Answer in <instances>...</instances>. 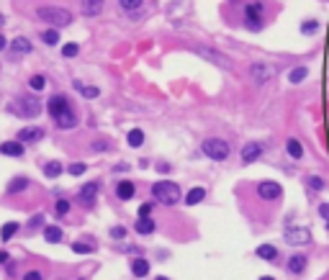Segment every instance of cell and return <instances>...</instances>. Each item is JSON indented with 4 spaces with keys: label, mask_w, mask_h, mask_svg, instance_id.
<instances>
[{
    "label": "cell",
    "mask_w": 329,
    "mask_h": 280,
    "mask_svg": "<svg viewBox=\"0 0 329 280\" xmlns=\"http://www.w3.org/2000/svg\"><path fill=\"white\" fill-rule=\"evenodd\" d=\"M283 239H285V244H291V247H306V244H311V231L306 229V226H288L285 231H283Z\"/></svg>",
    "instance_id": "277c9868"
},
{
    "label": "cell",
    "mask_w": 329,
    "mask_h": 280,
    "mask_svg": "<svg viewBox=\"0 0 329 280\" xmlns=\"http://www.w3.org/2000/svg\"><path fill=\"white\" fill-rule=\"evenodd\" d=\"M29 188V180L26 177H13L11 183H8V193H21V190H26Z\"/></svg>",
    "instance_id": "1f68e13d"
},
{
    "label": "cell",
    "mask_w": 329,
    "mask_h": 280,
    "mask_svg": "<svg viewBox=\"0 0 329 280\" xmlns=\"http://www.w3.org/2000/svg\"><path fill=\"white\" fill-rule=\"evenodd\" d=\"M262 13H265V8H262V3H247L244 6V24H247V29L250 31H260L262 29Z\"/></svg>",
    "instance_id": "8992f818"
},
{
    "label": "cell",
    "mask_w": 329,
    "mask_h": 280,
    "mask_svg": "<svg viewBox=\"0 0 329 280\" xmlns=\"http://www.w3.org/2000/svg\"><path fill=\"white\" fill-rule=\"evenodd\" d=\"M149 213H152V203H141L139 206V218H149Z\"/></svg>",
    "instance_id": "60d3db41"
},
{
    "label": "cell",
    "mask_w": 329,
    "mask_h": 280,
    "mask_svg": "<svg viewBox=\"0 0 329 280\" xmlns=\"http://www.w3.org/2000/svg\"><path fill=\"white\" fill-rule=\"evenodd\" d=\"M131 272H134L136 277H144V275L149 272V262H147V259H141V257H139V259H134V262H131Z\"/></svg>",
    "instance_id": "83f0119b"
},
{
    "label": "cell",
    "mask_w": 329,
    "mask_h": 280,
    "mask_svg": "<svg viewBox=\"0 0 329 280\" xmlns=\"http://www.w3.org/2000/svg\"><path fill=\"white\" fill-rule=\"evenodd\" d=\"M77 52H80V47L75 42H70V44L62 47V57H77Z\"/></svg>",
    "instance_id": "74e56055"
},
{
    "label": "cell",
    "mask_w": 329,
    "mask_h": 280,
    "mask_svg": "<svg viewBox=\"0 0 329 280\" xmlns=\"http://www.w3.org/2000/svg\"><path fill=\"white\" fill-rule=\"evenodd\" d=\"M47 111L57 118V116H62L65 111H70V101H67L65 95H52L49 103H47Z\"/></svg>",
    "instance_id": "8fae6325"
},
{
    "label": "cell",
    "mask_w": 329,
    "mask_h": 280,
    "mask_svg": "<svg viewBox=\"0 0 329 280\" xmlns=\"http://www.w3.org/2000/svg\"><path fill=\"white\" fill-rule=\"evenodd\" d=\"M285 152H288L291 159H301V157H303V144H301L296 136H291V139L285 142Z\"/></svg>",
    "instance_id": "9a60e30c"
},
{
    "label": "cell",
    "mask_w": 329,
    "mask_h": 280,
    "mask_svg": "<svg viewBox=\"0 0 329 280\" xmlns=\"http://www.w3.org/2000/svg\"><path fill=\"white\" fill-rule=\"evenodd\" d=\"M157 280H168V277H162V275H159V277H157Z\"/></svg>",
    "instance_id": "681fc988"
},
{
    "label": "cell",
    "mask_w": 329,
    "mask_h": 280,
    "mask_svg": "<svg viewBox=\"0 0 329 280\" xmlns=\"http://www.w3.org/2000/svg\"><path fill=\"white\" fill-rule=\"evenodd\" d=\"M319 216L329 224V203H319Z\"/></svg>",
    "instance_id": "ee69618b"
},
{
    "label": "cell",
    "mask_w": 329,
    "mask_h": 280,
    "mask_svg": "<svg viewBox=\"0 0 329 280\" xmlns=\"http://www.w3.org/2000/svg\"><path fill=\"white\" fill-rule=\"evenodd\" d=\"M11 108H13V113L26 116V118H34V116H39V113H42V103H39L36 98H29V95H21Z\"/></svg>",
    "instance_id": "5b68a950"
},
{
    "label": "cell",
    "mask_w": 329,
    "mask_h": 280,
    "mask_svg": "<svg viewBox=\"0 0 329 280\" xmlns=\"http://www.w3.org/2000/svg\"><path fill=\"white\" fill-rule=\"evenodd\" d=\"M116 195H118L121 201L134 198V183H131V180H121V183L116 185Z\"/></svg>",
    "instance_id": "ac0fdd59"
},
{
    "label": "cell",
    "mask_w": 329,
    "mask_h": 280,
    "mask_svg": "<svg viewBox=\"0 0 329 280\" xmlns=\"http://www.w3.org/2000/svg\"><path fill=\"white\" fill-rule=\"evenodd\" d=\"M306 267H309V257H306V254H291L288 262H285V270H288L291 275H303Z\"/></svg>",
    "instance_id": "9c48e42d"
},
{
    "label": "cell",
    "mask_w": 329,
    "mask_h": 280,
    "mask_svg": "<svg viewBox=\"0 0 329 280\" xmlns=\"http://www.w3.org/2000/svg\"><path fill=\"white\" fill-rule=\"evenodd\" d=\"M198 54L201 57H206V59H211V62H216V65H221V67H232V62L227 59V57H221V54H214V52H209V49H198Z\"/></svg>",
    "instance_id": "603a6c76"
},
{
    "label": "cell",
    "mask_w": 329,
    "mask_h": 280,
    "mask_svg": "<svg viewBox=\"0 0 329 280\" xmlns=\"http://www.w3.org/2000/svg\"><path fill=\"white\" fill-rule=\"evenodd\" d=\"M257 195H260L262 201H280L283 188H280L275 180H262V183H257Z\"/></svg>",
    "instance_id": "52a82bcc"
},
{
    "label": "cell",
    "mask_w": 329,
    "mask_h": 280,
    "mask_svg": "<svg viewBox=\"0 0 329 280\" xmlns=\"http://www.w3.org/2000/svg\"><path fill=\"white\" fill-rule=\"evenodd\" d=\"M57 42H59V31H57V29H49V31H44V44L54 47Z\"/></svg>",
    "instance_id": "d590c367"
},
{
    "label": "cell",
    "mask_w": 329,
    "mask_h": 280,
    "mask_svg": "<svg viewBox=\"0 0 329 280\" xmlns=\"http://www.w3.org/2000/svg\"><path fill=\"white\" fill-rule=\"evenodd\" d=\"M75 88L80 90V95H83V98H90V101L100 95V90H98L95 85H88V88H83V83H75Z\"/></svg>",
    "instance_id": "4dcf8cb0"
},
{
    "label": "cell",
    "mask_w": 329,
    "mask_h": 280,
    "mask_svg": "<svg viewBox=\"0 0 329 280\" xmlns=\"http://www.w3.org/2000/svg\"><path fill=\"white\" fill-rule=\"evenodd\" d=\"M44 24H49V26H54V29H62V26H70L72 24V13L70 11H65V8H59V6H47V8H39V13H36Z\"/></svg>",
    "instance_id": "7a4b0ae2"
},
{
    "label": "cell",
    "mask_w": 329,
    "mask_h": 280,
    "mask_svg": "<svg viewBox=\"0 0 329 280\" xmlns=\"http://www.w3.org/2000/svg\"><path fill=\"white\" fill-rule=\"evenodd\" d=\"M134 229H136V234H144V236H147V234L154 231V221H152V218H139V221L134 224Z\"/></svg>",
    "instance_id": "4316f807"
},
{
    "label": "cell",
    "mask_w": 329,
    "mask_h": 280,
    "mask_svg": "<svg viewBox=\"0 0 329 280\" xmlns=\"http://www.w3.org/2000/svg\"><path fill=\"white\" fill-rule=\"evenodd\" d=\"M67 172H70V175H83V172H85V165H83V162H75V165L67 167Z\"/></svg>",
    "instance_id": "ab89813d"
},
{
    "label": "cell",
    "mask_w": 329,
    "mask_h": 280,
    "mask_svg": "<svg viewBox=\"0 0 329 280\" xmlns=\"http://www.w3.org/2000/svg\"><path fill=\"white\" fill-rule=\"evenodd\" d=\"M201 152H203L209 159H214V162H224V159H229L232 147H229V142L214 136V139H206V142L201 144Z\"/></svg>",
    "instance_id": "3957f363"
},
{
    "label": "cell",
    "mask_w": 329,
    "mask_h": 280,
    "mask_svg": "<svg viewBox=\"0 0 329 280\" xmlns=\"http://www.w3.org/2000/svg\"><path fill=\"white\" fill-rule=\"evenodd\" d=\"M126 142H129V147H141L144 144V131L141 129H131L129 136H126Z\"/></svg>",
    "instance_id": "f1b7e54d"
},
{
    "label": "cell",
    "mask_w": 329,
    "mask_h": 280,
    "mask_svg": "<svg viewBox=\"0 0 329 280\" xmlns=\"http://www.w3.org/2000/svg\"><path fill=\"white\" fill-rule=\"evenodd\" d=\"M80 203L85 206V208H93L95 206V198H98V183H88V185H83V190H80Z\"/></svg>",
    "instance_id": "7c38bea8"
},
{
    "label": "cell",
    "mask_w": 329,
    "mask_h": 280,
    "mask_svg": "<svg viewBox=\"0 0 329 280\" xmlns=\"http://www.w3.org/2000/svg\"><path fill=\"white\" fill-rule=\"evenodd\" d=\"M111 236H113V239H124V236H126V229H124V226H113V229H111Z\"/></svg>",
    "instance_id": "7bdbcfd3"
},
{
    "label": "cell",
    "mask_w": 329,
    "mask_h": 280,
    "mask_svg": "<svg viewBox=\"0 0 329 280\" xmlns=\"http://www.w3.org/2000/svg\"><path fill=\"white\" fill-rule=\"evenodd\" d=\"M316 31H319V21H316V18H309V21L301 24V34H303V36H314Z\"/></svg>",
    "instance_id": "f546056e"
},
{
    "label": "cell",
    "mask_w": 329,
    "mask_h": 280,
    "mask_svg": "<svg viewBox=\"0 0 329 280\" xmlns=\"http://www.w3.org/2000/svg\"><path fill=\"white\" fill-rule=\"evenodd\" d=\"M152 195H154V201L162 203V206H175V203L180 201L183 190H180V185L173 183V180H159V183L152 185Z\"/></svg>",
    "instance_id": "6da1fadb"
},
{
    "label": "cell",
    "mask_w": 329,
    "mask_h": 280,
    "mask_svg": "<svg viewBox=\"0 0 329 280\" xmlns=\"http://www.w3.org/2000/svg\"><path fill=\"white\" fill-rule=\"evenodd\" d=\"M255 254H257L260 259H265V262H275V259H278V249H275L273 244H260Z\"/></svg>",
    "instance_id": "e0dca14e"
},
{
    "label": "cell",
    "mask_w": 329,
    "mask_h": 280,
    "mask_svg": "<svg viewBox=\"0 0 329 280\" xmlns=\"http://www.w3.org/2000/svg\"><path fill=\"white\" fill-rule=\"evenodd\" d=\"M62 170H65V167H62V162H57V159H52V162L44 165V175H47V177H59Z\"/></svg>",
    "instance_id": "484cf974"
},
{
    "label": "cell",
    "mask_w": 329,
    "mask_h": 280,
    "mask_svg": "<svg viewBox=\"0 0 329 280\" xmlns=\"http://www.w3.org/2000/svg\"><path fill=\"white\" fill-rule=\"evenodd\" d=\"M309 77V67H293L291 72H288V80L293 83V85H298V83H303Z\"/></svg>",
    "instance_id": "d4e9b609"
},
{
    "label": "cell",
    "mask_w": 329,
    "mask_h": 280,
    "mask_svg": "<svg viewBox=\"0 0 329 280\" xmlns=\"http://www.w3.org/2000/svg\"><path fill=\"white\" fill-rule=\"evenodd\" d=\"M203 198H206V188H201V185H198V188H191V190H188L186 203H188V206H196V203H201Z\"/></svg>",
    "instance_id": "44dd1931"
},
{
    "label": "cell",
    "mask_w": 329,
    "mask_h": 280,
    "mask_svg": "<svg viewBox=\"0 0 329 280\" xmlns=\"http://www.w3.org/2000/svg\"><path fill=\"white\" fill-rule=\"evenodd\" d=\"M306 188H309V193H321L326 188V180L319 177V175H309L306 177Z\"/></svg>",
    "instance_id": "d6986e66"
},
{
    "label": "cell",
    "mask_w": 329,
    "mask_h": 280,
    "mask_svg": "<svg viewBox=\"0 0 329 280\" xmlns=\"http://www.w3.org/2000/svg\"><path fill=\"white\" fill-rule=\"evenodd\" d=\"M54 211H57V216L62 218L65 213H70V201H65V198H59V201H57V206H54Z\"/></svg>",
    "instance_id": "f35d334b"
},
{
    "label": "cell",
    "mask_w": 329,
    "mask_h": 280,
    "mask_svg": "<svg viewBox=\"0 0 329 280\" xmlns=\"http://www.w3.org/2000/svg\"><path fill=\"white\" fill-rule=\"evenodd\" d=\"M6 44H8V42H6V36H3V34H0V52H3V49H6Z\"/></svg>",
    "instance_id": "7dc6e473"
},
{
    "label": "cell",
    "mask_w": 329,
    "mask_h": 280,
    "mask_svg": "<svg viewBox=\"0 0 329 280\" xmlns=\"http://www.w3.org/2000/svg\"><path fill=\"white\" fill-rule=\"evenodd\" d=\"M250 75H252V80H255L257 85H262V83H268V80L275 75V67H270V65H252Z\"/></svg>",
    "instance_id": "30bf717a"
},
{
    "label": "cell",
    "mask_w": 329,
    "mask_h": 280,
    "mask_svg": "<svg viewBox=\"0 0 329 280\" xmlns=\"http://www.w3.org/2000/svg\"><path fill=\"white\" fill-rule=\"evenodd\" d=\"M62 236H65V234H62L59 226H47V229H44V239H47L49 244H59Z\"/></svg>",
    "instance_id": "cb8c5ba5"
},
{
    "label": "cell",
    "mask_w": 329,
    "mask_h": 280,
    "mask_svg": "<svg viewBox=\"0 0 329 280\" xmlns=\"http://www.w3.org/2000/svg\"><path fill=\"white\" fill-rule=\"evenodd\" d=\"M3 262H8V252H3V249H0V265H3Z\"/></svg>",
    "instance_id": "bcb514c9"
},
{
    "label": "cell",
    "mask_w": 329,
    "mask_h": 280,
    "mask_svg": "<svg viewBox=\"0 0 329 280\" xmlns=\"http://www.w3.org/2000/svg\"><path fill=\"white\" fill-rule=\"evenodd\" d=\"M141 3H144V0H118V6L124 11H136V8H141Z\"/></svg>",
    "instance_id": "8d00e7d4"
},
{
    "label": "cell",
    "mask_w": 329,
    "mask_h": 280,
    "mask_svg": "<svg viewBox=\"0 0 329 280\" xmlns=\"http://www.w3.org/2000/svg\"><path fill=\"white\" fill-rule=\"evenodd\" d=\"M18 231V224L16 221H8L3 229H0V239H3V242H8V239H13V234Z\"/></svg>",
    "instance_id": "d6a6232c"
},
{
    "label": "cell",
    "mask_w": 329,
    "mask_h": 280,
    "mask_svg": "<svg viewBox=\"0 0 329 280\" xmlns=\"http://www.w3.org/2000/svg\"><path fill=\"white\" fill-rule=\"evenodd\" d=\"M260 280H275V277H270V275H262V277H260Z\"/></svg>",
    "instance_id": "c3c4849f"
},
{
    "label": "cell",
    "mask_w": 329,
    "mask_h": 280,
    "mask_svg": "<svg viewBox=\"0 0 329 280\" xmlns=\"http://www.w3.org/2000/svg\"><path fill=\"white\" fill-rule=\"evenodd\" d=\"M72 249H75L77 254H88V252H93V249H95V244H93V242H83V239H80V242H75V244H72Z\"/></svg>",
    "instance_id": "836d02e7"
},
{
    "label": "cell",
    "mask_w": 329,
    "mask_h": 280,
    "mask_svg": "<svg viewBox=\"0 0 329 280\" xmlns=\"http://www.w3.org/2000/svg\"><path fill=\"white\" fill-rule=\"evenodd\" d=\"M39 224H44V218H42V216H34V218H31V226H39Z\"/></svg>",
    "instance_id": "f6af8a7d"
},
{
    "label": "cell",
    "mask_w": 329,
    "mask_h": 280,
    "mask_svg": "<svg viewBox=\"0 0 329 280\" xmlns=\"http://www.w3.org/2000/svg\"><path fill=\"white\" fill-rule=\"evenodd\" d=\"M44 136V131L39 129V126H26V129H21L18 131V142L21 144H31V142H39Z\"/></svg>",
    "instance_id": "4fadbf2b"
},
{
    "label": "cell",
    "mask_w": 329,
    "mask_h": 280,
    "mask_svg": "<svg viewBox=\"0 0 329 280\" xmlns=\"http://www.w3.org/2000/svg\"><path fill=\"white\" fill-rule=\"evenodd\" d=\"M11 47H13L16 54H29V52H31V42H29L26 36H16Z\"/></svg>",
    "instance_id": "7402d4cb"
},
{
    "label": "cell",
    "mask_w": 329,
    "mask_h": 280,
    "mask_svg": "<svg viewBox=\"0 0 329 280\" xmlns=\"http://www.w3.org/2000/svg\"><path fill=\"white\" fill-rule=\"evenodd\" d=\"M24 280H44V275H42V270H29L24 275Z\"/></svg>",
    "instance_id": "b9f144b4"
},
{
    "label": "cell",
    "mask_w": 329,
    "mask_h": 280,
    "mask_svg": "<svg viewBox=\"0 0 329 280\" xmlns=\"http://www.w3.org/2000/svg\"><path fill=\"white\" fill-rule=\"evenodd\" d=\"M29 85H31V90H36V93H39V90H44V88H47V77H44V75H34V77L29 80Z\"/></svg>",
    "instance_id": "e575fe53"
},
{
    "label": "cell",
    "mask_w": 329,
    "mask_h": 280,
    "mask_svg": "<svg viewBox=\"0 0 329 280\" xmlns=\"http://www.w3.org/2000/svg\"><path fill=\"white\" fill-rule=\"evenodd\" d=\"M103 6H106V0H83V13L93 18L103 11Z\"/></svg>",
    "instance_id": "2e32d148"
},
{
    "label": "cell",
    "mask_w": 329,
    "mask_h": 280,
    "mask_svg": "<svg viewBox=\"0 0 329 280\" xmlns=\"http://www.w3.org/2000/svg\"><path fill=\"white\" fill-rule=\"evenodd\" d=\"M0 154H6V157H24V144L21 142H3V144H0Z\"/></svg>",
    "instance_id": "5bb4252c"
},
{
    "label": "cell",
    "mask_w": 329,
    "mask_h": 280,
    "mask_svg": "<svg viewBox=\"0 0 329 280\" xmlns=\"http://www.w3.org/2000/svg\"><path fill=\"white\" fill-rule=\"evenodd\" d=\"M262 144L260 142H247L244 147H242V162L244 165H252V162H257L260 157H262Z\"/></svg>",
    "instance_id": "ba28073f"
},
{
    "label": "cell",
    "mask_w": 329,
    "mask_h": 280,
    "mask_svg": "<svg viewBox=\"0 0 329 280\" xmlns=\"http://www.w3.org/2000/svg\"><path fill=\"white\" fill-rule=\"evenodd\" d=\"M54 121H57V126H59V129H72V126L77 124V116H75L72 111H65V113H62V116H57Z\"/></svg>",
    "instance_id": "ffe728a7"
}]
</instances>
